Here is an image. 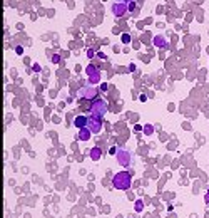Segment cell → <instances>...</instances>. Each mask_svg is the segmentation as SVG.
<instances>
[{
    "label": "cell",
    "mask_w": 209,
    "mask_h": 218,
    "mask_svg": "<svg viewBox=\"0 0 209 218\" xmlns=\"http://www.w3.org/2000/svg\"><path fill=\"white\" fill-rule=\"evenodd\" d=\"M112 186L120 191H127L132 186V175L129 171H119L112 178Z\"/></svg>",
    "instance_id": "1"
},
{
    "label": "cell",
    "mask_w": 209,
    "mask_h": 218,
    "mask_svg": "<svg viewBox=\"0 0 209 218\" xmlns=\"http://www.w3.org/2000/svg\"><path fill=\"white\" fill-rule=\"evenodd\" d=\"M107 109H109V106H107V103L104 99H94L89 106V113L94 116H99V118H104Z\"/></svg>",
    "instance_id": "2"
},
{
    "label": "cell",
    "mask_w": 209,
    "mask_h": 218,
    "mask_svg": "<svg viewBox=\"0 0 209 218\" xmlns=\"http://www.w3.org/2000/svg\"><path fill=\"white\" fill-rule=\"evenodd\" d=\"M87 128H89L92 133H100L102 131V128H104V121H102V118H99V116H94V114H89L87 116Z\"/></svg>",
    "instance_id": "3"
},
{
    "label": "cell",
    "mask_w": 209,
    "mask_h": 218,
    "mask_svg": "<svg viewBox=\"0 0 209 218\" xmlns=\"http://www.w3.org/2000/svg\"><path fill=\"white\" fill-rule=\"evenodd\" d=\"M115 160H117V165L122 168H127L131 165V153L127 149H119L117 154H115Z\"/></svg>",
    "instance_id": "4"
},
{
    "label": "cell",
    "mask_w": 209,
    "mask_h": 218,
    "mask_svg": "<svg viewBox=\"0 0 209 218\" xmlns=\"http://www.w3.org/2000/svg\"><path fill=\"white\" fill-rule=\"evenodd\" d=\"M79 96L84 97L85 101H94V99H99L97 97L99 91L95 87H82V89H79Z\"/></svg>",
    "instance_id": "5"
},
{
    "label": "cell",
    "mask_w": 209,
    "mask_h": 218,
    "mask_svg": "<svg viewBox=\"0 0 209 218\" xmlns=\"http://www.w3.org/2000/svg\"><path fill=\"white\" fill-rule=\"evenodd\" d=\"M85 72H87V76H89V82L90 84H97L100 82V71L95 66H87V69H85Z\"/></svg>",
    "instance_id": "6"
},
{
    "label": "cell",
    "mask_w": 209,
    "mask_h": 218,
    "mask_svg": "<svg viewBox=\"0 0 209 218\" xmlns=\"http://www.w3.org/2000/svg\"><path fill=\"white\" fill-rule=\"evenodd\" d=\"M112 14H114L115 17H122L125 15L127 12H129V4H124V2H115V4H112Z\"/></svg>",
    "instance_id": "7"
},
{
    "label": "cell",
    "mask_w": 209,
    "mask_h": 218,
    "mask_svg": "<svg viewBox=\"0 0 209 218\" xmlns=\"http://www.w3.org/2000/svg\"><path fill=\"white\" fill-rule=\"evenodd\" d=\"M90 134H94L92 131L85 126V128H82V129H79V134H77V139L79 141H89L90 139Z\"/></svg>",
    "instance_id": "8"
},
{
    "label": "cell",
    "mask_w": 209,
    "mask_h": 218,
    "mask_svg": "<svg viewBox=\"0 0 209 218\" xmlns=\"http://www.w3.org/2000/svg\"><path fill=\"white\" fill-rule=\"evenodd\" d=\"M154 45L159 47V49H169V42H167L162 35H156L154 37Z\"/></svg>",
    "instance_id": "9"
},
{
    "label": "cell",
    "mask_w": 209,
    "mask_h": 218,
    "mask_svg": "<svg viewBox=\"0 0 209 218\" xmlns=\"http://www.w3.org/2000/svg\"><path fill=\"white\" fill-rule=\"evenodd\" d=\"M87 116H77L75 119H74V126L75 128H79V129H82V128H85L87 126Z\"/></svg>",
    "instance_id": "10"
},
{
    "label": "cell",
    "mask_w": 209,
    "mask_h": 218,
    "mask_svg": "<svg viewBox=\"0 0 209 218\" xmlns=\"http://www.w3.org/2000/svg\"><path fill=\"white\" fill-rule=\"evenodd\" d=\"M100 158H102V149L97 148V146L92 148V149H90V160H92V161H99Z\"/></svg>",
    "instance_id": "11"
},
{
    "label": "cell",
    "mask_w": 209,
    "mask_h": 218,
    "mask_svg": "<svg viewBox=\"0 0 209 218\" xmlns=\"http://www.w3.org/2000/svg\"><path fill=\"white\" fill-rule=\"evenodd\" d=\"M134 212H137V213L144 212V201H142V200H136V203H134Z\"/></svg>",
    "instance_id": "12"
},
{
    "label": "cell",
    "mask_w": 209,
    "mask_h": 218,
    "mask_svg": "<svg viewBox=\"0 0 209 218\" xmlns=\"http://www.w3.org/2000/svg\"><path fill=\"white\" fill-rule=\"evenodd\" d=\"M152 133H154V126H152V124H146V126H144V134H146V136H151Z\"/></svg>",
    "instance_id": "13"
},
{
    "label": "cell",
    "mask_w": 209,
    "mask_h": 218,
    "mask_svg": "<svg viewBox=\"0 0 209 218\" xmlns=\"http://www.w3.org/2000/svg\"><path fill=\"white\" fill-rule=\"evenodd\" d=\"M50 61H52L54 64H59V62H60V56H57V54H55V56H52V57H50Z\"/></svg>",
    "instance_id": "14"
},
{
    "label": "cell",
    "mask_w": 209,
    "mask_h": 218,
    "mask_svg": "<svg viewBox=\"0 0 209 218\" xmlns=\"http://www.w3.org/2000/svg\"><path fill=\"white\" fill-rule=\"evenodd\" d=\"M136 10H137L136 2H131V4H129V12H136Z\"/></svg>",
    "instance_id": "15"
},
{
    "label": "cell",
    "mask_w": 209,
    "mask_h": 218,
    "mask_svg": "<svg viewBox=\"0 0 209 218\" xmlns=\"http://www.w3.org/2000/svg\"><path fill=\"white\" fill-rule=\"evenodd\" d=\"M129 40H131V35H129V34H124V35H122V42H124V44H127Z\"/></svg>",
    "instance_id": "16"
},
{
    "label": "cell",
    "mask_w": 209,
    "mask_h": 218,
    "mask_svg": "<svg viewBox=\"0 0 209 218\" xmlns=\"http://www.w3.org/2000/svg\"><path fill=\"white\" fill-rule=\"evenodd\" d=\"M117 151H119V149H117L115 146H112V148L109 149V154H117Z\"/></svg>",
    "instance_id": "17"
},
{
    "label": "cell",
    "mask_w": 209,
    "mask_h": 218,
    "mask_svg": "<svg viewBox=\"0 0 209 218\" xmlns=\"http://www.w3.org/2000/svg\"><path fill=\"white\" fill-rule=\"evenodd\" d=\"M134 131H136V133H139V131H144V128H142L141 124H136V126H134Z\"/></svg>",
    "instance_id": "18"
},
{
    "label": "cell",
    "mask_w": 209,
    "mask_h": 218,
    "mask_svg": "<svg viewBox=\"0 0 209 218\" xmlns=\"http://www.w3.org/2000/svg\"><path fill=\"white\" fill-rule=\"evenodd\" d=\"M34 72H40V66L39 64H34V69H32Z\"/></svg>",
    "instance_id": "19"
},
{
    "label": "cell",
    "mask_w": 209,
    "mask_h": 218,
    "mask_svg": "<svg viewBox=\"0 0 209 218\" xmlns=\"http://www.w3.org/2000/svg\"><path fill=\"white\" fill-rule=\"evenodd\" d=\"M87 57H94V51H92V49H87Z\"/></svg>",
    "instance_id": "20"
},
{
    "label": "cell",
    "mask_w": 209,
    "mask_h": 218,
    "mask_svg": "<svg viewBox=\"0 0 209 218\" xmlns=\"http://www.w3.org/2000/svg\"><path fill=\"white\" fill-rule=\"evenodd\" d=\"M15 51H17V54H22V52H24V47L19 45V47H15Z\"/></svg>",
    "instance_id": "21"
},
{
    "label": "cell",
    "mask_w": 209,
    "mask_h": 218,
    "mask_svg": "<svg viewBox=\"0 0 209 218\" xmlns=\"http://www.w3.org/2000/svg\"><path fill=\"white\" fill-rule=\"evenodd\" d=\"M204 201H206V203H209V190L206 191V195H204Z\"/></svg>",
    "instance_id": "22"
},
{
    "label": "cell",
    "mask_w": 209,
    "mask_h": 218,
    "mask_svg": "<svg viewBox=\"0 0 209 218\" xmlns=\"http://www.w3.org/2000/svg\"><path fill=\"white\" fill-rule=\"evenodd\" d=\"M107 87H109V86H107V84H100V91H107Z\"/></svg>",
    "instance_id": "23"
},
{
    "label": "cell",
    "mask_w": 209,
    "mask_h": 218,
    "mask_svg": "<svg viewBox=\"0 0 209 218\" xmlns=\"http://www.w3.org/2000/svg\"><path fill=\"white\" fill-rule=\"evenodd\" d=\"M117 2H124V4H131V2H134V0H117Z\"/></svg>",
    "instance_id": "24"
}]
</instances>
